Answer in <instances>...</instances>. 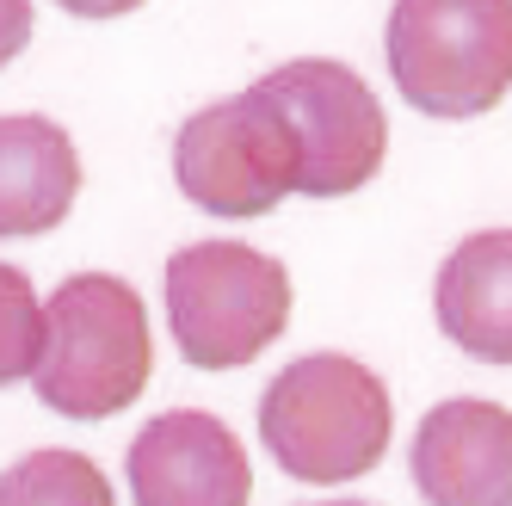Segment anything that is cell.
Listing matches in <instances>:
<instances>
[{
	"label": "cell",
	"mask_w": 512,
	"mask_h": 506,
	"mask_svg": "<svg viewBox=\"0 0 512 506\" xmlns=\"http://www.w3.org/2000/svg\"><path fill=\"white\" fill-rule=\"evenodd\" d=\"M167 328L186 365L241 371L290 328V272L247 241H192L167 260Z\"/></svg>",
	"instance_id": "277c9868"
},
{
	"label": "cell",
	"mask_w": 512,
	"mask_h": 506,
	"mask_svg": "<svg viewBox=\"0 0 512 506\" xmlns=\"http://www.w3.org/2000/svg\"><path fill=\"white\" fill-rule=\"evenodd\" d=\"M321 506H371V500H321Z\"/></svg>",
	"instance_id": "9a60e30c"
},
{
	"label": "cell",
	"mask_w": 512,
	"mask_h": 506,
	"mask_svg": "<svg viewBox=\"0 0 512 506\" xmlns=\"http://www.w3.org/2000/svg\"><path fill=\"white\" fill-rule=\"evenodd\" d=\"M173 179L198 210L247 223L297 192V142H290L278 105L260 87H247L179 124Z\"/></svg>",
	"instance_id": "8992f818"
},
{
	"label": "cell",
	"mask_w": 512,
	"mask_h": 506,
	"mask_svg": "<svg viewBox=\"0 0 512 506\" xmlns=\"http://www.w3.org/2000/svg\"><path fill=\"white\" fill-rule=\"evenodd\" d=\"M38 358H44V303L19 266L0 260V389L38 377Z\"/></svg>",
	"instance_id": "7c38bea8"
},
{
	"label": "cell",
	"mask_w": 512,
	"mask_h": 506,
	"mask_svg": "<svg viewBox=\"0 0 512 506\" xmlns=\"http://www.w3.org/2000/svg\"><path fill=\"white\" fill-rule=\"evenodd\" d=\"M31 44V0H0V68Z\"/></svg>",
	"instance_id": "4fadbf2b"
},
{
	"label": "cell",
	"mask_w": 512,
	"mask_h": 506,
	"mask_svg": "<svg viewBox=\"0 0 512 506\" xmlns=\"http://www.w3.org/2000/svg\"><path fill=\"white\" fill-rule=\"evenodd\" d=\"M130 494L136 506H247L253 469L241 439L204 408L155 414L130 439Z\"/></svg>",
	"instance_id": "52a82bcc"
},
{
	"label": "cell",
	"mask_w": 512,
	"mask_h": 506,
	"mask_svg": "<svg viewBox=\"0 0 512 506\" xmlns=\"http://www.w3.org/2000/svg\"><path fill=\"white\" fill-rule=\"evenodd\" d=\"M155 371L149 309L136 284L112 272H75L44 303V358H38V402L62 420H112L124 414Z\"/></svg>",
	"instance_id": "6da1fadb"
},
{
	"label": "cell",
	"mask_w": 512,
	"mask_h": 506,
	"mask_svg": "<svg viewBox=\"0 0 512 506\" xmlns=\"http://www.w3.org/2000/svg\"><path fill=\"white\" fill-rule=\"evenodd\" d=\"M432 309L445 340L482 365H512V229L463 235L432 284Z\"/></svg>",
	"instance_id": "9c48e42d"
},
{
	"label": "cell",
	"mask_w": 512,
	"mask_h": 506,
	"mask_svg": "<svg viewBox=\"0 0 512 506\" xmlns=\"http://www.w3.org/2000/svg\"><path fill=\"white\" fill-rule=\"evenodd\" d=\"M81 192V155L62 124L0 118V235H50Z\"/></svg>",
	"instance_id": "30bf717a"
},
{
	"label": "cell",
	"mask_w": 512,
	"mask_h": 506,
	"mask_svg": "<svg viewBox=\"0 0 512 506\" xmlns=\"http://www.w3.org/2000/svg\"><path fill=\"white\" fill-rule=\"evenodd\" d=\"M297 142V192L309 198H346L371 186L389 155V118L377 93L364 87L334 56H297L253 81Z\"/></svg>",
	"instance_id": "5b68a950"
},
{
	"label": "cell",
	"mask_w": 512,
	"mask_h": 506,
	"mask_svg": "<svg viewBox=\"0 0 512 506\" xmlns=\"http://www.w3.org/2000/svg\"><path fill=\"white\" fill-rule=\"evenodd\" d=\"M408 463L426 506H512V414L482 395L438 402Z\"/></svg>",
	"instance_id": "ba28073f"
},
{
	"label": "cell",
	"mask_w": 512,
	"mask_h": 506,
	"mask_svg": "<svg viewBox=\"0 0 512 506\" xmlns=\"http://www.w3.org/2000/svg\"><path fill=\"white\" fill-rule=\"evenodd\" d=\"M0 506H118V494L81 451H31L0 476Z\"/></svg>",
	"instance_id": "8fae6325"
},
{
	"label": "cell",
	"mask_w": 512,
	"mask_h": 506,
	"mask_svg": "<svg viewBox=\"0 0 512 506\" xmlns=\"http://www.w3.org/2000/svg\"><path fill=\"white\" fill-rule=\"evenodd\" d=\"M56 7L75 19H118V13H136L142 0H56Z\"/></svg>",
	"instance_id": "5bb4252c"
},
{
	"label": "cell",
	"mask_w": 512,
	"mask_h": 506,
	"mask_svg": "<svg viewBox=\"0 0 512 506\" xmlns=\"http://www.w3.org/2000/svg\"><path fill=\"white\" fill-rule=\"evenodd\" d=\"M383 50L414 112L482 118L512 87V0H395Z\"/></svg>",
	"instance_id": "3957f363"
},
{
	"label": "cell",
	"mask_w": 512,
	"mask_h": 506,
	"mask_svg": "<svg viewBox=\"0 0 512 506\" xmlns=\"http://www.w3.org/2000/svg\"><path fill=\"white\" fill-rule=\"evenodd\" d=\"M395 408L371 365L346 352H309L284 365L260 395V439L272 463L297 482H352L371 476L389 451Z\"/></svg>",
	"instance_id": "7a4b0ae2"
}]
</instances>
